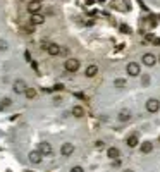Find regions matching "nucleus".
I'll return each instance as SVG.
<instances>
[{
  "label": "nucleus",
  "instance_id": "f257e3e1",
  "mask_svg": "<svg viewBox=\"0 0 160 172\" xmlns=\"http://www.w3.org/2000/svg\"><path fill=\"white\" fill-rule=\"evenodd\" d=\"M126 71H128V74H129V76H133V78L140 76V72H141L140 64H136V62H129V64L126 65Z\"/></svg>",
  "mask_w": 160,
  "mask_h": 172
},
{
  "label": "nucleus",
  "instance_id": "f03ea898",
  "mask_svg": "<svg viewBox=\"0 0 160 172\" xmlns=\"http://www.w3.org/2000/svg\"><path fill=\"white\" fill-rule=\"evenodd\" d=\"M64 65H65V71H69V72H76V71L79 69V60H78V59H67Z\"/></svg>",
  "mask_w": 160,
  "mask_h": 172
},
{
  "label": "nucleus",
  "instance_id": "7ed1b4c3",
  "mask_svg": "<svg viewBox=\"0 0 160 172\" xmlns=\"http://www.w3.org/2000/svg\"><path fill=\"white\" fill-rule=\"evenodd\" d=\"M159 109H160V102H159V100L150 98V100L146 102V110H148V112H157Z\"/></svg>",
  "mask_w": 160,
  "mask_h": 172
},
{
  "label": "nucleus",
  "instance_id": "20e7f679",
  "mask_svg": "<svg viewBox=\"0 0 160 172\" xmlns=\"http://www.w3.org/2000/svg\"><path fill=\"white\" fill-rule=\"evenodd\" d=\"M143 64L148 65V67H152V65L157 64V57H155L153 53H145V55H143Z\"/></svg>",
  "mask_w": 160,
  "mask_h": 172
},
{
  "label": "nucleus",
  "instance_id": "39448f33",
  "mask_svg": "<svg viewBox=\"0 0 160 172\" xmlns=\"http://www.w3.org/2000/svg\"><path fill=\"white\" fill-rule=\"evenodd\" d=\"M26 90H28V86H26V83L22 79L14 81V91L16 93H26Z\"/></svg>",
  "mask_w": 160,
  "mask_h": 172
},
{
  "label": "nucleus",
  "instance_id": "423d86ee",
  "mask_svg": "<svg viewBox=\"0 0 160 172\" xmlns=\"http://www.w3.org/2000/svg\"><path fill=\"white\" fill-rule=\"evenodd\" d=\"M41 9V5H40V2H36V0H33V2H29L28 3V12L33 16V14H38V10Z\"/></svg>",
  "mask_w": 160,
  "mask_h": 172
},
{
  "label": "nucleus",
  "instance_id": "0eeeda50",
  "mask_svg": "<svg viewBox=\"0 0 160 172\" xmlns=\"http://www.w3.org/2000/svg\"><path fill=\"white\" fill-rule=\"evenodd\" d=\"M84 74H86V78H95V76L98 74V67H97L95 64H91V65H88V67H86Z\"/></svg>",
  "mask_w": 160,
  "mask_h": 172
},
{
  "label": "nucleus",
  "instance_id": "6e6552de",
  "mask_svg": "<svg viewBox=\"0 0 160 172\" xmlns=\"http://www.w3.org/2000/svg\"><path fill=\"white\" fill-rule=\"evenodd\" d=\"M29 21H31V24H36V26H38V24H43V22H45V17H43L41 14H33Z\"/></svg>",
  "mask_w": 160,
  "mask_h": 172
},
{
  "label": "nucleus",
  "instance_id": "1a4fd4ad",
  "mask_svg": "<svg viewBox=\"0 0 160 172\" xmlns=\"http://www.w3.org/2000/svg\"><path fill=\"white\" fill-rule=\"evenodd\" d=\"M47 50H48L50 55H59V53H60V47H59L57 43H50V45L47 47Z\"/></svg>",
  "mask_w": 160,
  "mask_h": 172
},
{
  "label": "nucleus",
  "instance_id": "9d476101",
  "mask_svg": "<svg viewBox=\"0 0 160 172\" xmlns=\"http://www.w3.org/2000/svg\"><path fill=\"white\" fill-rule=\"evenodd\" d=\"M40 152L45 153V155H50V153H52V146H50L48 143H41V145H40Z\"/></svg>",
  "mask_w": 160,
  "mask_h": 172
},
{
  "label": "nucleus",
  "instance_id": "9b49d317",
  "mask_svg": "<svg viewBox=\"0 0 160 172\" xmlns=\"http://www.w3.org/2000/svg\"><path fill=\"white\" fill-rule=\"evenodd\" d=\"M72 152H74V146H72L71 143H65V145L62 146V153H64L65 157H67V155H71Z\"/></svg>",
  "mask_w": 160,
  "mask_h": 172
},
{
  "label": "nucleus",
  "instance_id": "f8f14e48",
  "mask_svg": "<svg viewBox=\"0 0 160 172\" xmlns=\"http://www.w3.org/2000/svg\"><path fill=\"white\" fill-rule=\"evenodd\" d=\"M131 117V114H129V110H121V114H119V121H128Z\"/></svg>",
  "mask_w": 160,
  "mask_h": 172
},
{
  "label": "nucleus",
  "instance_id": "ddd939ff",
  "mask_svg": "<svg viewBox=\"0 0 160 172\" xmlns=\"http://www.w3.org/2000/svg\"><path fill=\"white\" fill-rule=\"evenodd\" d=\"M114 86H115V88H124V86H126V79H115V81H114Z\"/></svg>",
  "mask_w": 160,
  "mask_h": 172
},
{
  "label": "nucleus",
  "instance_id": "4468645a",
  "mask_svg": "<svg viewBox=\"0 0 160 172\" xmlns=\"http://www.w3.org/2000/svg\"><path fill=\"white\" fill-rule=\"evenodd\" d=\"M72 114H74V115H76V117H81V115H83V109H81V107H78V105H76V107H74V109H72Z\"/></svg>",
  "mask_w": 160,
  "mask_h": 172
},
{
  "label": "nucleus",
  "instance_id": "2eb2a0df",
  "mask_svg": "<svg viewBox=\"0 0 160 172\" xmlns=\"http://www.w3.org/2000/svg\"><path fill=\"white\" fill-rule=\"evenodd\" d=\"M26 96H28V98H34V96H36V91H34L33 88H28V90H26Z\"/></svg>",
  "mask_w": 160,
  "mask_h": 172
},
{
  "label": "nucleus",
  "instance_id": "dca6fc26",
  "mask_svg": "<svg viewBox=\"0 0 160 172\" xmlns=\"http://www.w3.org/2000/svg\"><path fill=\"white\" fill-rule=\"evenodd\" d=\"M141 152H143V153H148V152H152V143H145V145L141 146Z\"/></svg>",
  "mask_w": 160,
  "mask_h": 172
},
{
  "label": "nucleus",
  "instance_id": "f3484780",
  "mask_svg": "<svg viewBox=\"0 0 160 172\" xmlns=\"http://www.w3.org/2000/svg\"><path fill=\"white\" fill-rule=\"evenodd\" d=\"M136 143H138V138H136V136H131V138L128 140V145H129V146H136Z\"/></svg>",
  "mask_w": 160,
  "mask_h": 172
},
{
  "label": "nucleus",
  "instance_id": "a211bd4d",
  "mask_svg": "<svg viewBox=\"0 0 160 172\" xmlns=\"http://www.w3.org/2000/svg\"><path fill=\"white\" fill-rule=\"evenodd\" d=\"M117 155H119V150H115V148H110V150H109V157H110V159H115Z\"/></svg>",
  "mask_w": 160,
  "mask_h": 172
},
{
  "label": "nucleus",
  "instance_id": "6ab92c4d",
  "mask_svg": "<svg viewBox=\"0 0 160 172\" xmlns=\"http://www.w3.org/2000/svg\"><path fill=\"white\" fill-rule=\"evenodd\" d=\"M29 159H31V162L38 164V162H40V153H31V155H29Z\"/></svg>",
  "mask_w": 160,
  "mask_h": 172
},
{
  "label": "nucleus",
  "instance_id": "aec40b11",
  "mask_svg": "<svg viewBox=\"0 0 160 172\" xmlns=\"http://www.w3.org/2000/svg\"><path fill=\"white\" fill-rule=\"evenodd\" d=\"M148 83H150V78H148V74H145V76H143V79H141V84H143V86H146Z\"/></svg>",
  "mask_w": 160,
  "mask_h": 172
},
{
  "label": "nucleus",
  "instance_id": "412c9836",
  "mask_svg": "<svg viewBox=\"0 0 160 172\" xmlns=\"http://www.w3.org/2000/svg\"><path fill=\"white\" fill-rule=\"evenodd\" d=\"M121 31H122V33H126V34H128V33H131V29H129L126 24H122V26H121Z\"/></svg>",
  "mask_w": 160,
  "mask_h": 172
},
{
  "label": "nucleus",
  "instance_id": "4be33fe9",
  "mask_svg": "<svg viewBox=\"0 0 160 172\" xmlns=\"http://www.w3.org/2000/svg\"><path fill=\"white\" fill-rule=\"evenodd\" d=\"M10 102H12L10 98H3V100H2V105H3V107H9V105H10Z\"/></svg>",
  "mask_w": 160,
  "mask_h": 172
},
{
  "label": "nucleus",
  "instance_id": "5701e85b",
  "mask_svg": "<svg viewBox=\"0 0 160 172\" xmlns=\"http://www.w3.org/2000/svg\"><path fill=\"white\" fill-rule=\"evenodd\" d=\"M3 50H7V43H5V41H0V52H3Z\"/></svg>",
  "mask_w": 160,
  "mask_h": 172
},
{
  "label": "nucleus",
  "instance_id": "b1692460",
  "mask_svg": "<svg viewBox=\"0 0 160 172\" xmlns=\"http://www.w3.org/2000/svg\"><path fill=\"white\" fill-rule=\"evenodd\" d=\"M71 172H83V169H81V167H74Z\"/></svg>",
  "mask_w": 160,
  "mask_h": 172
},
{
  "label": "nucleus",
  "instance_id": "393cba45",
  "mask_svg": "<svg viewBox=\"0 0 160 172\" xmlns=\"http://www.w3.org/2000/svg\"><path fill=\"white\" fill-rule=\"evenodd\" d=\"M153 45H160V38H155V40H153Z\"/></svg>",
  "mask_w": 160,
  "mask_h": 172
},
{
  "label": "nucleus",
  "instance_id": "a878e982",
  "mask_svg": "<svg viewBox=\"0 0 160 172\" xmlns=\"http://www.w3.org/2000/svg\"><path fill=\"white\" fill-rule=\"evenodd\" d=\"M98 2H105V0H98Z\"/></svg>",
  "mask_w": 160,
  "mask_h": 172
},
{
  "label": "nucleus",
  "instance_id": "bb28decb",
  "mask_svg": "<svg viewBox=\"0 0 160 172\" xmlns=\"http://www.w3.org/2000/svg\"><path fill=\"white\" fill-rule=\"evenodd\" d=\"M36 2H41V0H36Z\"/></svg>",
  "mask_w": 160,
  "mask_h": 172
},
{
  "label": "nucleus",
  "instance_id": "cd10ccee",
  "mask_svg": "<svg viewBox=\"0 0 160 172\" xmlns=\"http://www.w3.org/2000/svg\"><path fill=\"white\" fill-rule=\"evenodd\" d=\"M126 172H131V171H126Z\"/></svg>",
  "mask_w": 160,
  "mask_h": 172
},
{
  "label": "nucleus",
  "instance_id": "c85d7f7f",
  "mask_svg": "<svg viewBox=\"0 0 160 172\" xmlns=\"http://www.w3.org/2000/svg\"><path fill=\"white\" fill-rule=\"evenodd\" d=\"M159 60H160V55H159Z\"/></svg>",
  "mask_w": 160,
  "mask_h": 172
}]
</instances>
